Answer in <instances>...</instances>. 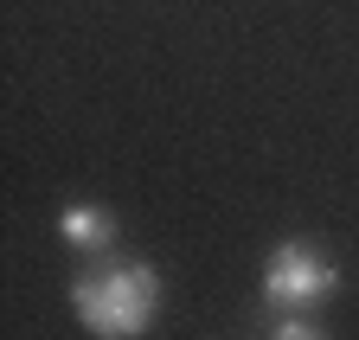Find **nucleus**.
<instances>
[{"instance_id": "obj_2", "label": "nucleus", "mask_w": 359, "mask_h": 340, "mask_svg": "<svg viewBox=\"0 0 359 340\" xmlns=\"http://www.w3.org/2000/svg\"><path fill=\"white\" fill-rule=\"evenodd\" d=\"M340 289V270L321 244H308V238H289L269 250V264H263V302L276 308V315H302L314 302H327V295Z\"/></svg>"}, {"instance_id": "obj_3", "label": "nucleus", "mask_w": 359, "mask_h": 340, "mask_svg": "<svg viewBox=\"0 0 359 340\" xmlns=\"http://www.w3.org/2000/svg\"><path fill=\"white\" fill-rule=\"evenodd\" d=\"M58 238H65L71 250H83V257H97V250H109V244H116V219H109V205L77 199V205H65V212H58Z\"/></svg>"}, {"instance_id": "obj_1", "label": "nucleus", "mask_w": 359, "mask_h": 340, "mask_svg": "<svg viewBox=\"0 0 359 340\" xmlns=\"http://www.w3.org/2000/svg\"><path fill=\"white\" fill-rule=\"evenodd\" d=\"M71 308L97 340H142L161 315V276L148 264H97L71 283Z\"/></svg>"}, {"instance_id": "obj_4", "label": "nucleus", "mask_w": 359, "mask_h": 340, "mask_svg": "<svg viewBox=\"0 0 359 340\" xmlns=\"http://www.w3.org/2000/svg\"><path fill=\"white\" fill-rule=\"evenodd\" d=\"M269 340H327V334H321V321H314V315H276Z\"/></svg>"}]
</instances>
